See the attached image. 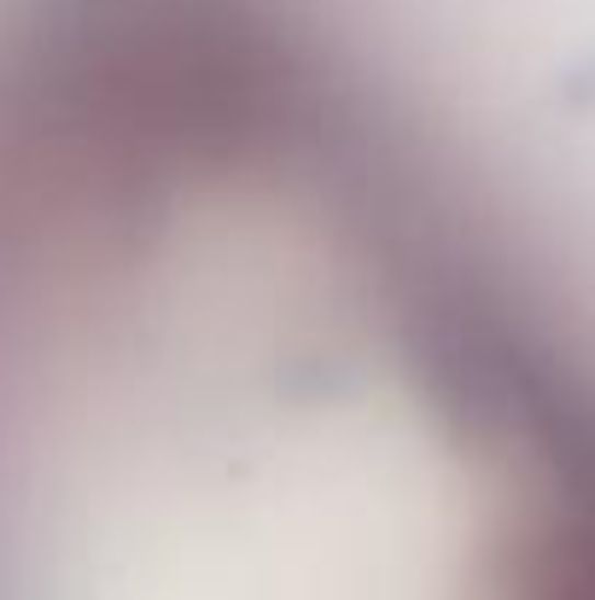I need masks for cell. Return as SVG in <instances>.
<instances>
[{
  "instance_id": "cell-1",
  "label": "cell",
  "mask_w": 595,
  "mask_h": 600,
  "mask_svg": "<svg viewBox=\"0 0 595 600\" xmlns=\"http://www.w3.org/2000/svg\"><path fill=\"white\" fill-rule=\"evenodd\" d=\"M479 205L339 77L158 53L0 117V600H590Z\"/></svg>"
}]
</instances>
